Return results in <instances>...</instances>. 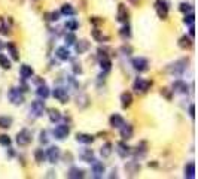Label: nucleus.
<instances>
[{"label": "nucleus", "mask_w": 198, "mask_h": 179, "mask_svg": "<svg viewBox=\"0 0 198 179\" xmlns=\"http://www.w3.org/2000/svg\"><path fill=\"white\" fill-rule=\"evenodd\" d=\"M5 46L7 48V51H9V54H11V57H12V60H15V61H18V60H20V51H18V48L15 46V43H12V42H9V43H6Z\"/></svg>", "instance_id": "bb28decb"}, {"label": "nucleus", "mask_w": 198, "mask_h": 179, "mask_svg": "<svg viewBox=\"0 0 198 179\" xmlns=\"http://www.w3.org/2000/svg\"><path fill=\"white\" fill-rule=\"evenodd\" d=\"M89 42L88 41H85V39H81V41H78L76 39V42H75V49H76V52L81 55V54H85L87 51L89 49Z\"/></svg>", "instance_id": "dca6fc26"}, {"label": "nucleus", "mask_w": 198, "mask_h": 179, "mask_svg": "<svg viewBox=\"0 0 198 179\" xmlns=\"http://www.w3.org/2000/svg\"><path fill=\"white\" fill-rule=\"evenodd\" d=\"M192 9H194V6H192L191 3H180L179 5V11L180 12H183V14H188V12H192Z\"/></svg>", "instance_id": "37998d69"}, {"label": "nucleus", "mask_w": 198, "mask_h": 179, "mask_svg": "<svg viewBox=\"0 0 198 179\" xmlns=\"http://www.w3.org/2000/svg\"><path fill=\"white\" fill-rule=\"evenodd\" d=\"M194 21H195V15H194V12H188V14H185L183 22L186 24V26H194Z\"/></svg>", "instance_id": "79ce46f5"}, {"label": "nucleus", "mask_w": 198, "mask_h": 179, "mask_svg": "<svg viewBox=\"0 0 198 179\" xmlns=\"http://www.w3.org/2000/svg\"><path fill=\"white\" fill-rule=\"evenodd\" d=\"M91 172H92V178H96V179L103 178V175H104V172H106L104 164H103L101 161L94 160V161H92V167H91Z\"/></svg>", "instance_id": "9b49d317"}, {"label": "nucleus", "mask_w": 198, "mask_h": 179, "mask_svg": "<svg viewBox=\"0 0 198 179\" xmlns=\"http://www.w3.org/2000/svg\"><path fill=\"white\" fill-rule=\"evenodd\" d=\"M33 140V134L28 128H21L18 133H16V143L20 146H28Z\"/></svg>", "instance_id": "20e7f679"}, {"label": "nucleus", "mask_w": 198, "mask_h": 179, "mask_svg": "<svg viewBox=\"0 0 198 179\" xmlns=\"http://www.w3.org/2000/svg\"><path fill=\"white\" fill-rule=\"evenodd\" d=\"M125 172L128 173L130 176H136L137 173L140 172V164H139V161H128L127 164H125Z\"/></svg>", "instance_id": "2eb2a0df"}, {"label": "nucleus", "mask_w": 198, "mask_h": 179, "mask_svg": "<svg viewBox=\"0 0 198 179\" xmlns=\"http://www.w3.org/2000/svg\"><path fill=\"white\" fill-rule=\"evenodd\" d=\"M9 33H11V28L7 26V21L5 18H0V35L7 36Z\"/></svg>", "instance_id": "ea45409f"}, {"label": "nucleus", "mask_w": 198, "mask_h": 179, "mask_svg": "<svg viewBox=\"0 0 198 179\" xmlns=\"http://www.w3.org/2000/svg\"><path fill=\"white\" fill-rule=\"evenodd\" d=\"M64 42H66V45H67V46H72V45H75V42H76L75 31H68L67 35L64 36Z\"/></svg>", "instance_id": "a19ab883"}, {"label": "nucleus", "mask_w": 198, "mask_h": 179, "mask_svg": "<svg viewBox=\"0 0 198 179\" xmlns=\"http://www.w3.org/2000/svg\"><path fill=\"white\" fill-rule=\"evenodd\" d=\"M183 176H185V178H188V179H194V178H195V163H194V161H189L188 164L185 166Z\"/></svg>", "instance_id": "b1692460"}, {"label": "nucleus", "mask_w": 198, "mask_h": 179, "mask_svg": "<svg viewBox=\"0 0 198 179\" xmlns=\"http://www.w3.org/2000/svg\"><path fill=\"white\" fill-rule=\"evenodd\" d=\"M188 63L189 60L188 58H179L174 63H171L167 66V73H170L171 76H182L185 73V70L188 67Z\"/></svg>", "instance_id": "f257e3e1"}, {"label": "nucleus", "mask_w": 198, "mask_h": 179, "mask_svg": "<svg viewBox=\"0 0 198 179\" xmlns=\"http://www.w3.org/2000/svg\"><path fill=\"white\" fill-rule=\"evenodd\" d=\"M131 154H134V155H136V157H139V158L144 157V155H146V143H144V142H142L140 145H137L136 149H131Z\"/></svg>", "instance_id": "2f4dec72"}, {"label": "nucleus", "mask_w": 198, "mask_h": 179, "mask_svg": "<svg viewBox=\"0 0 198 179\" xmlns=\"http://www.w3.org/2000/svg\"><path fill=\"white\" fill-rule=\"evenodd\" d=\"M89 22L94 24V26H98V24H103V18H98V17H91L89 18Z\"/></svg>", "instance_id": "de8ad7c7"}, {"label": "nucleus", "mask_w": 198, "mask_h": 179, "mask_svg": "<svg viewBox=\"0 0 198 179\" xmlns=\"http://www.w3.org/2000/svg\"><path fill=\"white\" fill-rule=\"evenodd\" d=\"M45 109H46V106H45V102L43 100H34L31 106H30V112L33 114L36 118L42 117L43 114H45Z\"/></svg>", "instance_id": "1a4fd4ad"}, {"label": "nucleus", "mask_w": 198, "mask_h": 179, "mask_svg": "<svg viewBox=\"0 0 198 179\" xmlns=\"http://www.w3.org/2000/svg\"><path fill=\"white\" fill-rule=\"evenodd\" d=\"M118 175H116V170H112V175H109V178H116Z\"/></svg>", "instance_id": "864d4df0"}, {"label": "nucleus", "mask_w": 198, "mask_h": 179, "mask_svg": "<svg viewBox=\"0 0 198 179\" xmlns=\"http://www.w3.org/2000/svg\"><path fill=\"white\" fill-rule=\"evenodd\" d=\"M45 154H46V160H48L51 164L58 163V161H60V157H61V151H60L58 146H49Z\"/></svg>", "instance_id": "0eeeda50"}, {"label": "nucleus", "mask_w": 198, "mask_h": 179, "mask_svg": "<svg viewBox=\"0 0 198 179\" xmlns=\"http://www.w3.org/2000/svg\"><path fill=\"white\" fill-rule=\"evenodd\" d=\"M173 91L177 93V94H188V84L177 79V81L173 82Z\"/></svg>", "instance_id": "a211bd4d"}, {"label": "nucleus", "mask_w": 198, "mask_h": 179, "mask_svg": "<svg viewBox=\"0 0 198 179\" xmlns=\"http://www.w3.org/2000/svg\"><path fill=\"white\" fill-rule=\"evenodd\" d=\"M131 104H133V94L130 91H124L121 94V106L124 109H127V108H130Z\"/></svg>", "instance_id": "412c9836"}, {"label": "nucleus", "mask_w": 198, "mask_h": 179, "mask_svg": "<svg viewBox=\"0 0 198 179\" xmlns=\"http://www.w3.org/2000/svg\"><path fill=\"white\" fill-rule=\"evenodd\" d=\"M60 15H61V14H60V11H54V12H51V14H49V17H51V18H48V20L49 21H54V22H55V21L60 20Z\"/></svg>", "instance_id": "49530a36"}, {"label": "nucleus", "mask_w": 198, "mask_h": 179, "mask_svg": "<svg viewBox=\"0 0 198 179\" xmlns=\"http://www.w3.org/2000/svg\"><path fill=\"white\" fill-rule=\"evenodd\" d=\"M52 96H54V99H57L60 103H67L68 102V93L66 88H63V87H57V88H54V91H52Z\"/></svg>", "instance_id": "9d476101"}, {"label": "nucleus", "mask_w": 198, "mask_h": 179, "mask_svg": "<svg viewBox=\"0 0 198 179\" xmlns=\"http://www.w3.org/2000/svg\"><path fill=\"white\" fill-rule=\"evenodd\" d=\"M20 75H21V78L26 81V79L33 78L34 70H33V67H31V66H28V64H22V66L20 67Z\"/></svg>", "instance_id": "aec40b11"}, {"label": "nucleus", "mask_w": 198, "mask_h": 179, "mask_svg": "<svg viewBox=\"0 0 198 179\" xmlns=\"http://www.w3.org/2000/svg\"><path fill=\"white\" fill-rule=\"evenodd\" d=\"M124 123H125V119H124L119 114H112L109 118V125L112 128H119Z\"/></svg>", "instance_id": "f3484780"}, {"label": "nucleus", "mask_w": 198, "mask_h": 179, "mask_svg": "<svg viewBox=\"0 0 198 179\" xmlns=\"http://www.w3.org/2000/svg\"><path fill=\"white\" fill-rule=\"evenodd\" d=\"M39 140H40V143H43V145L48 143V134H46V131H45V130L40 131V134H39Z\"/></svg>", "instance_id": "a18cd8bd"}, {"label": "nucleus", "mask_w": 198, "mask_h": 179, "mask_svg": "<svg viewBox=\"0 0 198 179\" xmlns=\"http://www.w3.org/2000/svg\"><path fill=\"white\" fill-rule=\"evenodd\" d=\"M76 140H78L79 143L91 145L96 140V138H94L92 134H88V133H76Z\"/></svg>", "instance_id": "6ab92c4d"}, {"label": "nucleus", "mask_w": 198, "mask_h": 179, "mask_svg": "<svg viewBox=\"0 0 198 179\" xmlns=\"http://www.w3.org/2000/svg\"><path fill=\"white\" fill-rule=\"evenodd\" d=\"M189 36H191V37L195 36V28H194V26H189Z\"/></svg>", "instance_id": "603ef678"}, {"label": "nucleus", "mask_w": 198, "mask_h": 179, "mask_svg": "<svg viewBox=\"0 0 198 179\" xmlns=\"http://www.w3.org/2000/svg\"><path fill=\"white\" fill-rule=\"evenodd\" d=\"M73 73H75V75H81V73H82V67H81V64H78V63L73 64Z\"/></svg>", "instance_id": "09e8293b"}, {"label": "nucleus", "mask_w": 198, "mask_h": 179, "mask_svg": "<svg viewBox=\"0 0 198 179\" xmlns=\"http://www.w3.org/2000/svg\"><path fill=\"white\" fill-rule=\"evenodd\" d=\"M155 11H157L158 18L167 20V18H168V12H170L168 2H167V0H157V2H155Z\"/></svg>", "instance_id": "39448f33"}, {"label": "nucleus", "mask_w": 198, "mask_h": 179, "mask_svg": "<svg viewBox=\"0 0 198 179\" xmlns=\"http://www.w3.org/2000/svg\"><path fill=\"white\" fill-rule=\"evenodd\" d=\"M36 94L40 97V99L45 100V99H48L49 97V88L45 85V84H40V85L37 87V90H36Z\"/></svg>", "instance_id": "473e14b6"}, {"label": "nucleus", "mask_w": 198, "mask_h": 179, "mask_svg": "<svg viewBox=\"0 0 198 179\" xmlns=\"http://www.w3.org/2000/svg\"><path fill=\"white\" fill-rule=\"evenodd\" d=\"M52 133H54V138L55 139H58V140H64V139H66L68 134H70V125H67V124L57 125Z\"/></svg>", "instance_id": "6e6552de"}, {"label": "nucleus", "mask_w": 198, "mask_h": 179, "mask_svg": "<svg viewBox=\"0 0 198 179\" xmlns=\"http://www.w3.org/2000/svg\"><path fill=\"white\" fill-rule=\"evenodd\" d=\"M34 160H36L39 164L46 161V154H45V151H43L42 148H37V149L34 151Z\"/></svg>", "instance_id": "c9c22d12"}, {"label": "nucleus", "mask_w": 198, "mask_h": 179, "mask_svg": "<svg viewBox=\"0 0 198 179\" xmlns=\"http://www.w3.org/2000/svg\"><path fill=\"white\" fill-rule=\"evenodd\" d=\"M119 36H121L122 39H125V41L131 37V27L128 26V22H125L122 27L119 28Z\"/></svg>", "instance_id": "f704fd0d"}, {"label": "nucleus", "mask_w": 198, "mask_h": 179, "mask_svg": "<svg viewBox=\"0 0 198 179\" xmlns=\"http://www.w3.org/2000/svg\"><path fill=\"white\" fill-rule=\"evenodd\" d=\"M131 66H133V69L139 72V73H143V72H148L149 70V61H148V58H144V57H134L133 60H131Z\"/></svg>", "instance_id": "423d86ee"}, {"label": "nucleus", "mask_w": 198, "mask_h": 179, "mask_svg": "<svg viewBox=\"0 0 198 179\" xmlns=\"http://www.w3.org/2000/svg\"><path fill=\"white\" fill-rule=\"evenodd\" d=\"M119 134H121L122 140H130V139H133V136H134V128H133V125L124 123V124L119 127Z\"/></svg>", "instance_id": "f8f14e48"}, {"label": "nucleus", "mask_w": 198, "mask_h": 179, "mask_svg": "<svg viewBox=\"0 0 198 179\" xmlns=\"http://www.w3.org/2000/svg\"><path fill=\"white\" fill-rule=\"evenodd\" d=\"M98 64H100V67H101L103 72H109L112 69V60H110L109 57H101V58H98Z\"/></svg>", "instance_id": "c756f323"}, {"label": "nucleus", "mask_w": 198, "mask_h": 179, "mask_svg": "<svg viewBox=\"0 0 198 179\" xmlns=\"http://www.w3.org/2000/svg\"><path fill=\"white\" fill-rule=\"evenodd\" d=\"M177 45H179V48H182V49H189L192 46V37H188L186 35L182 36V37L179 39Z\"/></svg>", "instance_id": "7c9ffc66"}, {"label": "nucleus", "mask_w": 198, "mask_h": 179, "mask_svg": "<svg viewBox=\"0 0 198 179\" xmlns=\"http://www.w3.org/2000/svg\"><path fill=\"white\" fill-rule=\"evenodd\" d=\"M67 178L82 179V178H85V172H83V169H79V167H72V169L67 172Z\"/></svg>", "instance_id": "4be33fe9"}, {"label": "nucleus", "mask_w": 198, "mask_h": 179, "mask_svg": "<svg viewBox=\"0 0 198 179\" xmlns=\"http://www.w3.org/2000/svg\"><path fill=\"white\" fill-rule=\"evenodd\" d=\"M121 51H122V52H125V55H130L131 51H133V48H131V46H122V48H121Z\"/></svg>", "instance_id": "8fccbe9b"}, {"label": "nucleus", "mask_w": 198, "mask_h": 179, "mask_svg": "<svg viewBox=\"0 0 198 179\" xmlns=\"http://www.w3.org/2000/svg\"><path fill=\"white\" fill-rule=\"evenodd\" d=\"M60 14L64 15V17H75L76 15V9L70 3H64L60 9Z\"/></svg>", "instance_id": "a878e982"}, {"label": "nucleus", "mask_w": 198, "mask_h": 179, "mask_svg": "<svg viewBox=\"0 0 198 179\" xmlns=\"http://www.w3.org/2000/svg\"><path fill=\"white\" fill-rule=\"evenodd\" d=\"M152 81L149 79H143V78H136V81L133 82V90H134V93L136 94H144V93H148L152 87Z\"/></svg>", "instance_id": "f03ea898"}, {"label": "nucleus", "mask_w": 198, "mask_h": 179, "mask_svg": "<svg viewBox=\"0 0 198 179\" xmlns=\"http://www.w3.org/2000/svg\"><path fill=\"white\" fill-rule=\"evenodd\" d=\"M0 67L5 70H9L12 66H11V60L7 58L5 54H0Z\"/></svg>", "instance_id": "58836bf2"}, {"label": "nucleus", "mask_w": 198, "mask_h": 179, "mask_svg": "<svg viewBox=\"0 0 198 179\" xmlns=\"http://www.w3.org/2000/svg\"><path fill=\"white\" fill-rule=\"evenodd\" d=\"M48 117H49V121H51V123H58V121L61 119V114H60L58 109L51 108V109L48 110Z\"/></svg>", "instance_id": "72a5a7b5"}, {"label": "nucleus", "mask_w": 198, "mask_h": 179, "mask_svg": "<svg viewBox=\"0 0 198 179\" xmlns=\"http://www.w3.org/2000/svg\"><path fill=\"white\" fill-rule=\"evenodd\" d=\"M189 117H191V118L195 117V106H194V103L189 106Z\"/></svg>", "instance_id": "3c124183"}, {"label": "nucleus", "mask_w": 198, "mask_h": 179, "mask_svg": "<svg viewBox=\"0 0 198 179\" xmlns=\"http://www.w3.org/2000/svg\"><path fill=\"white\" fill-rule=\"evenodd\" d=\"M91 35H92V37L96 39V42L109 41V37H107V36H104V35H103V33H101V31H100V30H98V28H94V30L91 31Z\"/></svg>", "instance_id": "e433bc0d"}, {"label": "nucleus", "mask_w": 198, "mask_h": 179, "mask_svg": "<svg viewBox=\"0 0 198 179\" xmlns=\"http://www.w3.org/2000/svg\"><path fill=\"white\" fill-rule=\"evenodd\" d=\"M128 17H130V14H128V9H127V6H125L124 3H121V5L118 6L116 21H118V22H121V24H125V22H128Z\"/></svg>", "instance_id": "ddd939ff"}, {"label": "nucleus", "mask_w": 198, "mask_h": 179, "mask_svg": "<svg viewBox=\"0 0 198 179\" xmlns=\"http://www.w3.org/2000/svg\"><path fill=\"white\" fill-rule=\"evenodd\" d=\"M3 46H5V45H2V43H0V49H2V48H3Z\"/></svg>", "instance_id": "6e6d98bb"}, {"label": "nucleus", "mask_w": 198, "mask_h": 179, "mask_svg": "<svg viewBox=\"0 0 198 179\" xmlns=\"http://www.w3.org/2000/svg\"><path fill=\"white\" fill-rule=\"evenodd\" d=\"M55 55H57L61 61H67V60H70V51L67 49V46H60V48H57Z\"/></svg>", "instance_id": "393cba45"}, {"label": "nucleus", "mask_w": 198, "mask_h": 179, "mask_svg": "<svg viewBox=\"0 0 198 179\" xmlns=\"http://www.w3.org/2000/svg\"><path fill=\"white\" fill-rule=\"evenodd\" d=\"M79 158L82 161H85V163H92L94 161V152H92V149L85 148V149H82L79 152Z\"/></svg>", "instance_id": "5701e85b"}, {"label": "nucleus", "mask_w": 198, "mask_h": 179, "mask_svg": "<svg viewBox=\"0 0 198 179\" xmlns=\"http://www.w3.org/2000/svg\"><path fill=\"white\" fill-rule=\"evenodd\" d=\"M116 152H118V155L121 158H127L128 155H131V148L122 140V142H118L116 143Z\"/></svg>", "instance_id": "4468645a"}, {"label": "nucleus", "mask_w": 198, "mask_h": 179, "mask_svg": "<svg viewBox=\"0 0 198 179\" xmlns=\"http://www.w3.org/2000/svg\"><path fill=\"white\" fill-rule=\"evenodd\" d=\"M11 142H12V140H11V138H9L7 134H0V145H2V146H9Z\"/></svg>", "instance_id": "c03bdc74"}, {"label": "nucleus", "mask_w": 198, "mask_h": 179, "mask_svg": "<svg viewBox=\"0 0 198 179\" xmlns=\"http://www.w3.org/2000/svg\"><path fill=\"white\" fill-rule=\"evenodd\" d=\"M12 123H14V118L12 117H7V115H2L0 117V128H3V130L11 128Z\"/></svg>", "instance_id": "cd10ccee"}, {"label": "nucleus", "mask_w": 198, "mask_h": 179, "mask_svg": "<svg viewBox=\"0 0 198 179\" xmlns=\"http://www.w3.org/2000/svg\"><path fill=\"white\" fill-rule=\"evenodd\" d=\"M131 3H133V5H139V2H140V0H130Z\"/></svg>", "instance_id": "5fc2aeb1"}, {"label": "nucleus", "mask_w": 198, "mask_h": 179, "mask_svg": "<svg viewBox=\"0 0 198 179\" xmlns=\"http://www.w3.org/2000/svg\"><path fill=\"white\" fill-rule=\"evenodd\" d=\"M7 99L9 102L15 106H20V104L24 103V94H22V90L21 88H11L7 91Z\"/></svg>", "instance_id": "7ed1b4c3"}, {"label": "nucleus", "mask_w": 198, "mask_h": 179, "mask_svg": "<svg viewBox=\"0 0 198 179\" xmlns=\"http://www.w3.org/2000/svg\"><path fill=\"white\" fill-rule=\"evenodd\" d=\"M64 27L67 28L68 31H75V30H78V28H79V22H78L75 18H72V20H67V21H66Z\"/></svg>", "instance_id": "4c0bfd02"}, {"label": "nucleus", "mask_w": 198, "mask_h": 179, "mask_svg": "<svg viewBox=\"0 0 198 179\" xmlns=\"http://www.w3.org/2000/svg\"><path fill=\"white\" fill-rule=\"evenodd\" d=\"M113 148V145L110 143V142H106V143L103 145L101 148H100V155H101L103 158H107V157H110L112 155V149Z\"/></svg>", "instance_id": "c85d7f7f"}]
</instances>
